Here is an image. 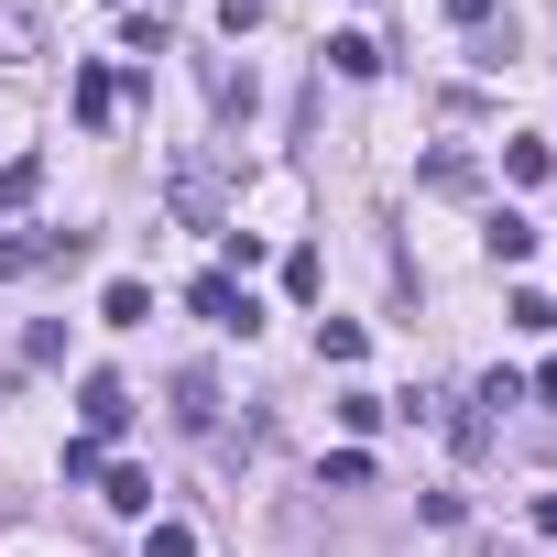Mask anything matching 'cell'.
<instances>
[{
    "label": "cell",
    "instance_id": "2",
    "mask_svg": "<svg viewBox=\"0 0 557 557\" xmlns=\"http://www.w3.org/2000/svg\"><path fill=\"white\" fill-rule=\"evenodd\" d=\"M186 307H197L208 329H240V339L262 329V307H251V285H240V273H197V285H186Z\"/></svg>",
    "mask_w": 557,
    "mask_h": 557
},
{
    "label": "cell",
    "instance_id": "23",
    "mask_svg": "<svg viewBox=\"0 0 557 557\" xmlns=\"http://www.w3.org/2000/svg\"><path fill=\"white\" fill-rule=\"evenodd\" d=\"M535 535H557V492H535Z\"/></svg>",
    "mask_w": 557,
    "mask_h": 557
},
{
    "label": "cell",
    "instance_id": "6",
    "mask_svg": "<svg viewBox=\"0 0 557 557\" xmlns=\"http://www.w3.org/2000/svg\"><path fill=\"white\" fill-rule=\"evenodd\" d=\"M481 251H492L503 273H513V262H535V219H524V208H492V230H481Z\"/></svg>",
    "mask_w": 557,
    "mask_h": 557
},
{
    "label": "cell",
    "instance_id": "7",
    "mask_svg": "<svg viewBox=\"0 0 557 557\" xmlns=\"http://www.w3.org/2000/svg\"><path fill=\"white\" fill-rule=\"evenodd\" d=\"M45 197V153H0V219H23Z\"/></svg>",
    "mask_w": 557,
    "mask_h": 557
},
{
    "label": "cell",
    "instance_id": "21",
    "mask_svg": "<svg viewBox=\"0 0 557 557\" xmlns=\"http://www.w3.org/2000/svg\"><path fill=\"white\" fill-rule=\"evenodd\" d=\"M251 23H262V0H219V34H230V45H240Z\"/></svg>",
    "mask_w": 557,
    "mask_h": 557
},
{
    "label": "cell",
    "instance_id": "13",
    "mask_svg": "<svg viewBox=\"0 0 557 557\" xmlns=\"http://www.w3.org/2000/svg\"><path fill=\"white\" fill-rule=\"evenodd\" d=\"M329 66H339V77H383V45H372V34H329Z\"/></svg>",
    "mask_w": 557,
    "mask_h": 557
},
{
    "label": "cell",
    "instance_id": "3",
    "mask_svg": "<svg viewBox=\"0 0 557 557\" xmlns=\"http://www.w3.org/2000/svg\"><path fill=\"white\" fill-rule=\"evenodd\" d=\"M164 197H175V219H186V230H230V197H219V175H208V164H175V186H164Z\"/></svg>",
    "mask_w": 557,
    "mask_h": 557
},
{
    "label": "cell",
    "instance_id": "20",
    "mask_svg": "<svg viewBox=\"0 0 557 557\" xmlns=\"http://www.w3.org/2000/svg\"><path fill=\"white\" fill-rule=\"evenodd\" d=\"M437 12H448L459 34H492V0H437Z\"/></svg>",
    "mask_w": 557,
    "mask_h": 557
},
{
    "label": "cell",
    "instance_id": "8",
    "mask_svg": "<svg viewBox=\"0 0 557 557\" xmlns=\"http://www.w3.org/2000/svg\"><path fill=\"white\" fill-rule=\"evenodd\" d=\"M251 99H262L251 66H219V55H208V110H219V121H251Z\"/></svg>",
    "mask_w": 557,
    "mask_h": 557
},
{
    "label": "cell",
    "instance_id": "12",
    "mask_svg": "<svg viewBox=\"0 0 557 557\" xmlns=\"http://www.w3.org/2000/svg\"><path fill=\"white\" fill-rule=\"evenodd\" d=\"M99 318H110V329H143V318H153V285H132V273H121V285L99 296Z\"/></svg>",
    "mask_w": 557,
    "mask_h": 557
},
{
    "label": "cell",
    "instance_id": "14",
    "mask_svg": "<svg viewBox=\"0 0 557 557\" xmlns=\"http://www.w3.org/2000/svg\"><path fill=\"white\" fill-rule=\"evenodd\" d=\"M383 416H394V394H372V383H350V394H339V426H350V437H372Z\"/></svg>",
    "mask_w": 557,
    "mask_h": 557
},
{
    "label": "cell",
    "instance_id": "17",
    "mask_svg": "<svg viewBox=\"0 0 557 557\" xmlns=\"http://www.w3.org/2000/svg\"><path fill=\"white\" fill-rule=\"evenodd\" d=\"M23 361H66V318H34L23 329Z\"/></svg>",
    "mask_w": 557,
    "mask_h": 557
},
{
    "label": "cell",
    "instance_id": "1",
    "mask_svg": "<svg viewBox=\"0 0 557 557\" xmlns=\"http://www.w3.org/2000/svg\"><path fill=\"white\" fill-rule=\"evenodd\" d=\"M99 240L88 230H0V285H23V273H77Z\"/></svg>",
    "mask_w": 557,
    "mask_h": 557
},
{
    "label": "cell",
    "instance_id": "10",
    "mask_svg": "<svg viewBox=\"0 0 557 557\" xmlns=\"http://www.w3.org/2000/svg\"><path fill=\"white\" fill-rule=\"evenodd\" d=\"M110 110H121V77H110V66H77V121L110 132Z\"/></svg>",
    "mask_w": 557,
    "mask_h": 557
},
{
    "label": "cell",
    "instance_id": "19",
    "mask_svg": "<svg viewBox=\"0 0 557 557\" xmlns=\"http://www.w3.org/2000/svg\"><path fill=\"white\" fill-rule=\"evenodd\" d=\"M143 557H197V535H186V524H153V535H143Z\"/></svg>",
    "mask_w": 557,
    "mask_h": 557
},
{
    "label": "cell",
    "instance_id": "9",
    "mask_svg": "<svg viewBox=\"0 0 557 557\" xmlns=\"http://www.w3.org/2000/svg\"><path fill=\"white\" fill-rule=\"evenodd\" d=\"M45 55V23L23 12V0H0V66H34Z\"/></svg>",
    "mask_w": 557,
    "mask_h": 557
},
{
    "label": "cell",
    "instance_id": "16",
    "mask_svg": "<svg viewBox=\"0 0 557 557\" xmlns=\"http://www.w3.org/2000/svg\"><path fill=\"white\" fill-rule=\"evenodd\" d=\"M426 186L437 197H470V153H426Z\"/></svg>",
    "mask_w": 557,
    "mask_h": 557
},
{
    "label": "cell",
    "instance_id": "15",
    "mask_svg": "<svg viewBox=\"0 0 557 557\" xmlns=\"http://www.w3.org/2000/svg\"><path fill=\"white\" fill-rule=\"evenodd\" d=\"M503 175H513V186H546L557 153H546V143H503Z\"/></svg>",
    "mask_w": 557,
    "mask_h": 557
},
{
    "label": "cell",
    "instance_id": "18",
    "mask_svg": "<svg viewBox=\"0 0 557 557\" xmlns=\"http://www.w3.org/2000/svg\"><path fill=\"white\" fill-rule=\"evenodd\" d=\"M110 503L121 513H153V470H110Z\"/></svg>",
    "mask_w": 557,
    "mask_h": 557
},
{
    "label": "cell",
    "instance_id": "22",
    "mask_svg": "<svg viewBox=\"0 0 557 557\" xmlns=\"http://www.w3.org/2000/svg\"><path fill=\"white\" fill-rule=\"evenodd\" d=\"M524 394H535V405H557V361H546V372H535V383H524Z\"/></svg>",
    "mask_w": 557,
    "mask_h": 557
},
{
    "label": "cell",
    "instance_id": "11",
    "mask_svg": "<svg viewBox=\"0 0 557 557\" xmlns=\"http://www.w3.org/2000/svg\"><path fill=\"white\" fill-rule=\"evenodd\" d=\"M361 350H372L361 318H318V361H329V372H361Z\"/></svg>",
    "mask_w": 557,
    "mask_h": 557
},
{
    "label": "cell",
    "instance_id": "4",
    "mask_svg": "<svg viewBox=\"0 0 557 557\" xmlns=\"http://www.w3.org/2000/svg\"><path fill=\"white\" fill-rule=\"evenodd\" d=\"M77 416H88V437L110 448V437L132 426V383H121V372H88V383H77Z\"/></svg>",
    "mask_w": 557,
    "mask_h": 557
},
{
    "label": "cell",
    "instance_id": "5",
    "mask_svg": "<svg viewBox=\"0 0 557 557\" xmlns=\"http://www.w3.org/2000/svg\"><path fill=\"white\" fill-rule=\"evenodd\" d=\"M219 416H230V405H219V372L186 361V372H175V426H186V437H219Z\"/></svg>",
    "mask_w": 557,
    "mask_h": 557
}]
</instances>
